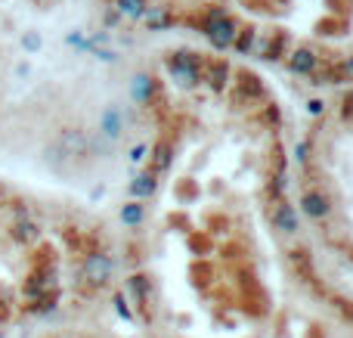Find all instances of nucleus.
<instances>
[{"mask_svg":"<svg viewBox=\"0 0 353 338\" xmlns=\"http://www.w3.org/2000/svg\"><path fill=\"white\" fill-rule=\"evenodd\" d=\"M288 165H279L273 171V180H270V196L279 202V199H285V192H288Z\"/></svg>","mask_w":353,"mask_h":338,"instance_id":"nucleus-18","label":"nucleus"},{"mask_svg":"<svg viewBox=\"0 0 353 338\" xmlns=\"http://www.w3.org/2000/svg\"><path fill=\"white\" fill-rule=\"evenodd\" d=\"M112 6H115L124 19H130V22H143V16H146V10H149V0H112Z\"/></svg>","mask_w":353,"mask_h":338,"instance_id":"nucleus-15","label":"nucleus"},{"mask_svg":"<svg viewBox=\"0 0 353 338\" xmlns=\"http://www.w3.org/2000/svg\"><path fill=\"white\" fill-rule=\"evenodd\" d=\"M19 43H22L25 53H37V50L43 47V37H41V31H25V34L19 37Z\"/></svg>","mask_w":353,"mask_h":338,"instance_id":"nucleus-23","label":"nucleus"},{"mask_svg":"<svg viewBox=\"0 0 353 338\" xmlns=\"http://www.w3.org/2000/svg\"><path fill=\"white\" fill-rule=\"evenodd\" d=\"M313 159V140H298V146H294V161H298L301 168H307Z\"/></svg>","mask_w":353,"mask_h":338,"instance_id":"nucleus-22","label":"nucleus"},{"mask_svg":"<svg viewBox=\"0 0 353 338\" xmlns=\"http://www.w3.org/2000/svg\"><path fill=\"white\" fill-rule=\"evenodd\" d=\"M146 159H149V143H134L128 152V161L137 168V165H146Z\"/></svg>","mask_w":353,"mask_h":338,"instance_id":"nucleus-24","label":"nucleus"},{"mask_svg":"<svg viewBox=\"0 0 353 338\" xmlns=\"http://www.w3.org/2000/svg\"><path fill=\"white\" fill-rule=\"evenodd\" d=\"M112 304H115V310H118L121 320H137V310H130V301H128L124 292H115V295H112Z\"/></svg>","mask_w":353,"mask_h":338,"instance_id":"nucleus-20","label":"nucleus"},{"mask_svg":"<svg viewBox=\"0 0 353 338\" xmlns=\"http://www.w3.org/2000/svg\"><path fill=\"white\" fill-rule=\"evenodd\" d=\"M124 292H128V298L137 304L140 310H149L152 308V298H155V283L149 273H130L128 279H124Z\"/></svg>","mask_w":353,"mask_h":338,"instance_id":"nucleus-10","label":"nucleus"},{"mask_svg":"<svg viewBox=\"0 0 353 338\" xmlns=\"http://www.w3.org/2000/svg\"><path fill=\"white\" fill-rule=\"evenodd\" d=\"M285 66L292 74H298V78H313V74L323 68V56L316 53V50L310 47V43H301V47H294L292 53H285Z\"/></svg>","mask_w":353,"mask_h":338,"instance_id":"nucleus-8","label":"nucleus"},{"mask_svg":"<svg viewBox=\"0 0 353 338\" xmlns=\"http://www.w3.org/2000/svg\"><path fill=\"white\" fill-rule=\"evenodd\" d=\"M236 78L239 81H232V84H236V90H245L248 93V97H254V99H261L263 97V84H261V78H257L254 72H236Z\"/></svg>","mask_w":353,"mask_h":338,"instance_id":"nucleus-17","label":"nucleus"},{"mask_svg":"<svg viewBox=\"0 0 353 338\" xmlns=\"http://www.w3.org/2000/svg\"><path fill=\"white\" fill-rule=\"evenodd\" d=\"M90 56L97 62H103V66H118V62H121V53H118L115 47H99V50H93Z\"/></svg>","mask_w":353,"mask_h":338,"instance_id":"nucleus-21","label":"nucleus"},{"mask_svg":"<svg viewBox=\"0 0 353 338\" xmlns=\"http://www.w3.org/2000/svg\"><path fill=\"white\" fill-rule=\"evenodd\" d=\"M128 97L134 99L137 106H143V109H152V106L159 103V97H161L159 74L149 72V68L134 72V74H130V84H128Z\"/></svg>","mask_w":353,"mask_h":338,"instance_id":"nucleus-4","label":"nucleus"},{"mask_svg":"<svg viewBox=\"0 0 353 338\" xmlns=\"http://www.w3.org/2000/svg\"><path fill=\"white\" fill-rule=\"evenodd\" d=\"M34 3H37V6H50V3H53V0H34Z\"/></svg>","mask_w":353,"mask_h":338,"instance_id":"nucleus-31","label":"nucleus"},{"mask_svg":"<svg viewBox=\"0 0 353 338\" xmlns=\"http://www.w3.org/2000/svg\"><path fill=\"white\" fill-rule=\"evenodd\" d=\"M301 221H304V217L298 215V205H292L288 199H279V202L273 205V211H270V223H273V230H279L282 236H298Z\"/></svg>","mask_w":353,"mask_h":338,"instance_id":"nucleus-9","label":"nucleus"},{"mask_svg":"<svg viewBox=\"0 0 353 338\" xmlns=\"http://www.w3.org/2000/svg\"><path fill=\"white\" fill-rule=\"evenodd\" d=\"M263 121H267L270 124V128H279V124H282V115H279V106H276V103H267V106H263Z\"/></svg>","mask_w":353,"mask_h":338,"instance_id":"nucleus-27","label":"nucleus"},{"mask_svg":"<svg viewBox=\"0 0 353 338\" xmlns=\"http://www.w3.org/2000/svg\"><path fill=\"white\" fill-rule=\"evenodd\" d=\"M0 338H3V332H0Z\"/></svg>","mask_w":353,"mask_h":338,"instance_id":"nucleus-32","label":"nucleus"},{"mask_svg":"<svg viewBox=\"0 0 353 338\" xmlns=\"http://www.w3.org/2000/svg\"><path fill=\"white\" fill-rule=\"evenodd\" d=\"M332 211H335V205H332V199L325 196L323 190H316V186H307V190L301 192V199H298V215L301 217L319 223V221H329Z\"/></svg>","mask_w":353,"mask_h":338,"instance_id":"nucleus-6","label":"nucleus"},{"mask_svg":"<svg viewBox=\"0 0 353 338\" xmlns=\"http://www.w3.org/2000/svg\"><path fill=\"white\" fill-rule=\"evenodd\" d=\"M338 74H341V78H353V53L341 59V66H338Z\"/></svg>","mask_w":353,"mask_h":338,"instance_id":"nucleus-28","label":"nucleus"},{"mask_svg":"<svg viewBox=\"0 0 353 338\" xmlns=\"http://www.w3.org/2000/svg\"><path fill=\"white\" fill-rule=\"evenodd\" d=\"M99 22H103L105 31H112V34H115V28L124 22V16H121V12H118L112 3H105V6H103V16H99Z\"/></svg>","mask_w":353,"mask_h":338,"instance_id":"nucleus-19","label":"nucleus"},{"mask_svg":"<svg viewBox=\"0 0 353 338\" xmlns=\"http://www.w3.org/2000/svg\"><path fill=\"white\" fill-rule=\"evenodd\" d=\"M97 130L105 143H118L124 134H128V112H124L121 103H105L103 112H99Z\"/></svg>","mask_w":353,"mask_h":338,"instance_id":"nucleus-5","label":"nucleus"},{"mask_svg":"<svg viewBox=\"0 0 353 338\" xmlns=\"http://www.w3.org/2000/svg\"><path fill=\"white\" fill-rule=\"evenodd\" d=\"M146 217H149L146 202H134V199H128V202L118 208V221H121L128 230H140L143 223H146Z\"/></svg>","mask_w":353,"mask_h":338,"instance_id":"nucleus-13","label":"nucleus"},{"mask_svg":"<svg viewBox=\"0 0 353 338\" xmlns=\"http://www.w3.org/2000/svg\"><path fill=\"white\" fill-rule=\"evenodd\" d=\"M3 205H6V192H3V186H0V211H3Z\"/></svg>","mask_w":353,"mask_h":338,"instance_id":"nucleus-29","label":"nucleus"},{"mask_svg":"<svg viewBox=\"0 0 353 338\" xmlns=\"http://www.w3.org/2000/svg\"><path fill=\"white\" fill-rule=\"evenodd\" d=\"M325 106H329V103H325L323 97H310V99L304 103V112H307L310 118H323V115H325Z\"/></svg>","mask_w":353,"mask_h":338,"instance_id":"nucleus-25","label":"nucleus"},{"mask_svg":"<svg viewBox=\"0 0 353 338\" xmlns=\"http://www.w3.org/2000/svg\"><path fill=\"white\" fill-rule=\"evenodd\" d=\"M159 186H161L159 174H152L149 168H143V171H134V177H130L128 196L134 199V202H149V199L159 192Z\"/></svg>","mask_w":353,"mask_h":338,"instance_id":"nucleus-11","label":"nucleus"},{"mask_svg":"<svg viewBox=\"0 0 353 338\" xmlns=\"http://www.w3.org/2000/svg\"><path fill=\"white\" fill-rule=\"evenodd\" d=\"M112 273H115V258L109 252H87L81 258V283L90 286V289H105L112 283Z\"/></svg>","mask_w":353,"mask_h":338,"instance_id":"nucleus-3","label":"nucleus"},{"mask_svg":"<svg viewBox=\"0 0 353 338\" xmlns=\"http://www.w3.org/2000/svg\"><path fill=\"white\" fill-rule=\"evenodd\" d=\"M174 159H176V146H174V140H168V137H161L155 146H149V171L152 174H168L174 168Z\"/></svg>","mask_w":353,"mask_h":338,"instance_id":"nucleus-12","label":"nucleus"},{"mask_svg":"<svg viewBox=\"0 0 353 338\" xmlns=\"http://www.w3.org/2000/svg\"><path fill=\"white\" fill-rule=\"evenodd\" d=\"M84 37H87L84 28H72V31L65 34V47H72L74 53H81V47H84Z\"/></svg>","mask_w":353,"mask_h":338,"instance_id":"nucleus-26","label":"nucleus"},{"mask_svg":"<svg viewBox=\"0 0 353 338\" xmlns=\"http://www.w3.org/2000/svg\"><path fill=\"white\" fill-rule=\"evenodd\" d=\"M239 19L230 16L226 12V6H208V10H201V19H199V31L201 37H205L208 43H211V50H217V53H223V50H232V41H236L239 34Z\"/></svg>","mask_w":353,"mask_h":338,"instance_id":"nucleus-1","label":"nucleus"},{"mask_svg":"<svg viewBox=\"0 0 353 338\" xmlns=\"http://www.w3.org/2000/svg\"><path fill=\"white\" fill-rule=\"evenodd\" d=\"M143 25H146V31H168L176 25V16L171 12V6H149Z\"/></svg>","mask_w":353,"mask_h":338,"instance_id":"nucleus-14","label":"nucleus"},{"mask_svg":"<svg viewBox=\"0 0 353 338\" xmlns=\"http://www.w3.org/2000/svg\"><path fill=\"white\" fill-rule=\"evenodd\" d=\"M254 43H257L254 25H239V34H236V41H232V50H236L239 56H248L251 50H254Z\"/></svg>","mask_w":353,"mask_h":338,"instance_id":"nucleus-16","label":"nucleus"},{"mask_svg":"<svg viewBox=\"0 0 353 338\" xmlns=\"http://www.w3.org/2000/svg\"><path fill=\"white\" fill-rule=\"evenodd\" d=\"M205 59L208 56H201L199 50L180 47V50H171V53L165 56V68H168L171 81L180 87V90L192 93V90L201 87V68H205Z\"/></svg>","mask_w":353,"mask_h":338,"instance_id":"nucleus-2","label":"nucleus"},{"mask_svg":"<svg viewBox=\"0 0 353 338\" xmlns=\"http://www.w3.org/2000/svg\"><path fill=\"white\" fill-rule=\"evenodd\" d=\"M344 314H347L350 320H353V308H350V304H344Z\"/></svg>","mask_w":353,"mask_h":338,"instance_id":"nucleus-30","label":"nucleus"},{"mask_svg":"<svg viewBox=\"0 0 353 338\" xmlns=\"http://www.w3.org/2000/svg\"><path fill=\"white\" fill-rule=\"evenodd\" d=\"M201 84H205L211 93L223 97V93L232 87V66L226 59H220V56L205 59V68H201Z\"/></svg>","mask_w":353,"mask_h":338,"instance_id":"nucleus-7","label":"nucleus"}]
</instances>
